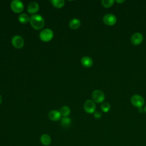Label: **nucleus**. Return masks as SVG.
Masks as SVG:
<instances>
[{"label": "nucleus", "mask_w": 146, "mask_h": 146, "mask_svg": "<svg viewBox=\"0 0 146 146\" xmlns=\"http://www.w3.org/2000/svg\"><path fill=\"white\" fill-rule=\"evenodd\" d=\"M81 63L84 67L86 68H90L93 64V60L89 56H84L81 59Z\"/></svg>", "instance_id": "obj_12"}, {"label": "nucleus", "mask_w": 146, "mask_h": 146, "mask_svg": "<svg viewBox=\"0 0 146 146\" xmlns=\"http://www.w3.org/2000/svg\"><path fill=\"white\" fill-rule=\"evenodd\" d=\"M2 102V96L0 95V104H1Z\"/></svg>", "instance_id": "obj_24"}, {"label": "nucleus", "mask_w": 146, "mask_h": 146, "mask_svg": "<svg viewBox=\"0 0 146 146\" xmlns=\"http://www.w3.org/2000/svg\"><path fill=\"white\" fill-rule=\"evenodd\" d=\"M100 108L104 112H107L110 111L111 108L110 104L108 102H104L100 106Z\"/></svg>", "instance_id": "obj_18"}, {"label": "nucleus", "mask_w": 146, "mask_h": 146, "mask_svg": "<svg viewBox=\"0 0 146 146\" xmlns=\"http://www.w3.org/2000/svg\"><path fill=\"white\" fill-rule=\"evenodd\" d=\"M116 2H117V3H123V2H124V0H122V1H118V0H117V1H116Z\"/></svg>", "instance_id": "obj_22"}, {"label": "nucleus", "mask_w": 146, "mask_h": 146, "mask_svg": "<svg viewBox=\"0 0 146 146\" xmlns=\"http://www.w3.org/2000/svg\"><path fill=\"white\" fill-rule=\"evenodd\" d=\"M143 110H143V109L141 108H141H139V111L140 113L143 112Z\"/></svg>", "instance_id": "obj_23"}, {"label": "nucleus", "mask_w": 146, "mask_h": 146, "mask_svg": "<svg viewBox=\"0 0 146 146\" xmlns=\"http://www.w3.org/2000/svg\"><path fill=\"white\" fill-rule=\"evenodd\" d=\"M11 43L13 46L17 48H21L24 45L23 39L19 35H15L12 38Z\"/></svg>", "instance_id": "obj_7"}, {"label": "nucleus", "mask_w": 146, "mask_h": 146, "mask_svg": "<svg viewBox=\"0 0 146 146\" xmlns=\"http://www.w3.org/2000/svg\"><path fill=\"white\" fill-rule=\"evenodd\" d=\"M103 21L106 25L112 26L115 24L116 22V18L112 14H107L103 17Z\"/></svg>", "instance_id": "obj_8"}, {"label": "nucleus", "mask_w": 146, "mask_h": 146, "mask_svg": "<svg viewBox=\"0 0 146 146\" xmlns=\"http://www.w3.org/2000/svg\"><path fill=\"white\" fill-rule=\"evenodd\" d=\"M41 143L46 146L49 145L51 143V138L48 134H43L40 138Z\"/></svg>", "instance_id": "obj_13"}, {"label": "nucleus", "mask_w": 146, "mask_h": 146, "mask_svg": "<svg viewBox=\"0 0 146 146\" xmlns=\"http://www.w3.org/2000/svg\"><path fill=\"white\" fill-rule=\"evenodd\" d=\"M81 25L80 21L77 18H74L69 23V26L72 29H78Z\"/></svg>", "instance_id": "obj_14"}, {"label": "nucleus", "mask_w": 146, "mask_h": 146, "mask_svg": "<svg viewBox=\"0 0 146 146\" xmlns=\"http://www.w3.org/2000/svg\"><path fill=\"white\" fill-rule=\"evenodd\" d=\"M144 112L146 113V106L144 107Z\"/></svg>", "instance_id": "obj_25"}, {"label": "nucleus", "mask_w": 146, "mask_h": 146, "mask_svg": "<svg viewBox=\"0 0 146 146\" xmlns=\"http://www.w3.org/2000/svg\"><path fill=\"white\" fill-rule=\"evenodd\" d=\"M131 102L133 106L141 108L144 104V100L143 98L139 95H133L131 98Z\"/></svg>", "instance_id": "obj_3"}, {"label": "nucleus", "mask_w": 146, "mask_h": 146, "mask_svg": "<svg viewBox=\"0 0 146 146\" xmlns=\"http://www.w3.org/2000/svg\"><path fill=\"white\" fill-rule=\"evenodd\" d=\"M114 2L115 1L113 0H102L101 1V3L104 7H110L111 6H112Z\"/></svg>", "instance_id": "obj_20"}, {"label": "nucleus", "mask_w": 146, "mask_h": 146, "mask_svg": "<svg viewBox=\"0 0 146 146\" xmlns=\"http://www.w3.org/2000/svg\"><path fill=\"white\" fill-rule=\"evenodd\" d=\"M10 7L11 10L17 13H21L23 11L24 6L23 3L19 0H14L11 2Z\"/></svg>", "instance_id": "obj_5"}, {"label": "nucleus", "mask_w": 146, "mask_h": 146, "mask_svg": "<svg viewBox=\"0 0 146 146\" xmlns=\"http://www.w3.org/2000/svg\"><path fill=\"white\" fill-rule=\"evenodd\" d=\"M143 40V35L140 33H134L131 38V42L134 45H138L140 44Z\"/></svg>", "instance_id": "obj_9"}, {"label": "nucleus", "mask_w": 146, "mask_h": 146, "mask_svg": "<svg viewBox=\"0 0 146 146\" xmlns=\"http://www.w3.org/2000/svg\"><path fill=\"white\" fill-rule=\"evenodd\" d=\"M94 116L96 119H99L102 117V113L99 111H95L94 113Z\"/></svg>", "instance_id": "obj_21"}, {"label": "nucleus", "mask_w": 146, "mask_h": 146, "mask_svg": "<svg viewBox=\"0 0 146 146\" xmlns=\"http://www.w3.org/2000/svg\"><path fill=\"white\" fill-rule=\"evenodd\" d=\"M54 36V33L51 29H46L43 30L39 34L40 40L43 42H48L51 40Z\"/></svg>", "instance_id": "obj_2"}, {"label": "nucleus", "mask_w": 146, "mask_h": 146, "mask_svg": "<svg viewBox=\"0 0 146 146\" xmlns=\"http://www.w3.org/2000/svg\"><path fill=\"white\" fill-rule=\"evenodd\" d=\"M71 112V110L68 106H63L60 108V113L63 117H67Z\"/></svg>", "instance_id": "obj_16"}, {"label": "nucleus", "mask_w": 146, "mask_h": 146, "mask_svg": "<svg viewBox=\"0 0 146 146\" xmlns=\"http://www.w3.org/2000/svg\"><path fill=\"white\" fill-rule=\"evenodd\" d=\"M18 20L21 23L25 24L30 21V17L27 14L25 13H22L19 15Z\"/></svg>", "instance_id": "obj_15"}, {"label": "nucleus", "mask_w": 146, "mask_h": 146, "mask_svg": "<svg viewBox=\"0 0 146 146\" xmlns=\"http://www.w3.org/2000/svg\"><path fill=\"white\" fill-rule=\"evenodd\" d=\"M71 122V120L68 117H63L61 119V123L64 127H67L70 125Z\"/></svg>", "instance_id": "obj_19"}, {"label": "nucleus", "mask_w": 146, "mask_h": 146, "mask_svg": "<svg viewBox=\"0 0 146 146\" xmlns=\"http://www.w3.org/2000/svg\"><path fill=\"white\" fill-rule=\"evenodd\" d=\"M30 22L31 26L36 30H40L44 26V20L43 18L39 14L33 15L30 18Z\"/></svg>", "instance_id": "obj_1"}, {"label": "nucleus", "mask_w": 146, "mask_h": 146, "mask_svg": "<svg viewBox=\"0 0 146 146\" xmlns=\"http://www.w3.org/2000/svg\"><path fill=\"white\" fill-rule=\"evenodd\" d=\"M92 98L95 102L97 103H100L104 101L105 99V95L102 91L96 90L92 92Z\"/></svg>", "instance_id": "obj_4"}, {"label": "nucleus", "mask_w": 146, "mask_h": 146, "mask_svg": "<svg viewBox=\"0 0 146 146\" xmlns=\"http://www.w3.org/2000/svg\"><path fill=\"white\" fill-rule=\"evenodd\" d=\"M39 5L35 2H32L29 3L27 7V11L30 14H33L37 13L39 10Z\"/></svg>", "instance_id": "obj_10"}, {"label": "nucleus", "mask_w": 146, "mask_h": 146, "mask_svg": "<svg viewBox=\"0 0 146 146\" xmlns=\"http://www.w3.org/2000/svg\"><path fill=\"white\" fill-rule=\"evenodd\" d=\"M84 110L88 113H94L96 109V106L95 103L91 100H87L84 103Z\"/></svg>", "instance_id": "obj_6"}, {"label": "nucleus", "mask_w": 146, "mask_h": 146, "mask_svg": "<svg viewBox=\"0 0 146 146\" xmlns=\"http://www.w3.org/2000/svg\"><path fill=\"white\" fill-rule=\"evenodd\" d=\"M48 117L52 121H58L61 117V113L56 110L51 111L48 113Z\"/></svg>", "instance_id": "obj_11"}, {"label": "nucleus", "mask_w": 146, "mask_h": 146, "mask_svg": "<svg viewBox=\"0 0 146 146\" xmlns=\"http://www.w3.org/2000/svg\"><path fill=\"white\" fill-rule=\"evenodd\" d=\"M51 2L52 5L56 8H61L64 5V1L63 0H52Z\"/></svg>", "instance_id": "obj_17"}]
</instances>
